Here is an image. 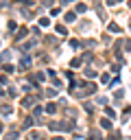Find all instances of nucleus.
Returning <instances> with one entry per match:
<instances>
[{
    "instance_id": "f03ea898",
    "label": "nucleus",
    "mask_w": 131,
    "mask_h": 140,
    "mask_svg": "<svg viewBox=\"0 0 131 140\" xmlns=\"http://www.w3.org/2000/svg\"><path fill=\"white\" fill-rule=\"evenodd\" d=\"M66 20H68V22H74V13H66Z\"/></svg>"
},
{
    "instance_id": "7ed1b4c3",
    "label": "nucleus",
    "mask_w": 131,
    "mask_h": 140,
    "mask_svg": "<svg viewBox=\"0 0 131 140\" xmlns=\"http://www.w3.org/2000/svg\"><path fill=\"white\" fill-rule=\"evenodd\" d=\"M107 2L109 5H116V2H120V0H107Z\"/></svg>"
},
{
    "instance_id": "f257e3e1",
    "label": "nucleus",
    "mask_w": 131,
    "mask_h": 140,
    "mask_svg": "<svg viewBox=\"0 0 131 140\" xmlns=\"http://www.w3.org/2000/svg\"><path fill=\"white\" fill-rule=\"evenodd\" d=\"M101 125H103L105 129H109V127H111V123H109V120H105V118H103V120H101Z\"/></svg>"
}]
</instances>
